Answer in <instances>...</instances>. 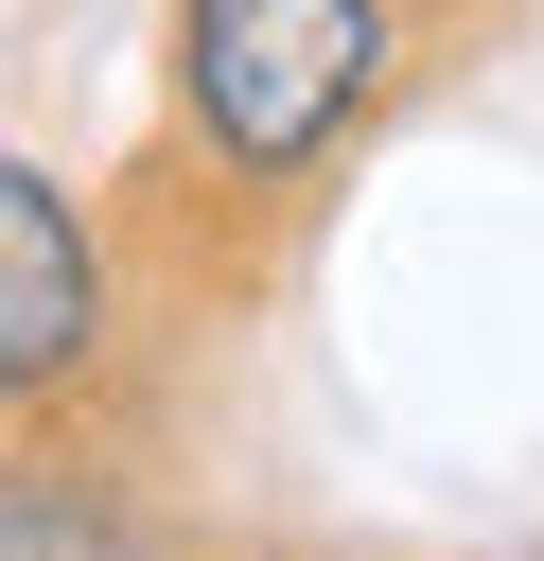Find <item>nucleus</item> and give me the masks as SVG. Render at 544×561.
<instances>
[{
    "mask_svg": "<svg viewBox=\"0 0 544 561\" xmlns=\"http://www.w3.org/2000/svg\"><path fill=\"white\" fill-rule=\"evenodd\" d=\"M105 351V263L35 158H0V386H70Z\"/></svg>",
    "mask_w": 544,
    "mask_h": 561,
    "instance_id": "obj_2",
    "label": "nucleus"
},
{
    "mask_svg": "<svg viewBox=\"0 0 544 561\" xmlns=\"http://www.w3.org/2000/svg\"><path fill=\"white\" fill-rule=\"evenodd\" d=\"M193 123H211V158H246V175H298L351 105H369V70H386V0H193Z\"/></svg>",
    "mask_w": 544,
    "mask_h": 561,
    "instance_id": "obj_1",
    "label": "nucleus"
},
{
    "mask_svg": "<svg viewBox=\"0 0 544 561\" xmlns=\"http://www.w3.org/2000/svg\"><path fill=\"white\" fill-rule=\"evenodd\" d=\"M0 561H123V526H105L88 491H53V473H18V491H0Z\"/></svg>",
    "mask_w": 544,
    "mask_h": 561,
    "instance_id": "obj_3",
    "label": "nucleus"
}]
</instances>
